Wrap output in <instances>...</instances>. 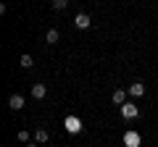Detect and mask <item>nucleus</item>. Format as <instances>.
Masks as SVG:
<instances>
[{
    "label": "nucleus",
    "mask_w": 158,
    "mask_h": 147,
    "mask_svg": "<svg viewBox=\"0 0 158 147\" xmlns=\"http://www.w3.org/2000/svg\"><path fill=\"white\" fill-rule=\"evenodd\" d=\"M63 129H66L69 134H82L85 124H82V118H79V116H66V118H63Z\"/></svg>",
    "instance_id": "obj_1"
},
{
    "label": "nucleus",
    "mask_w": 158,
    "mask_h": 147,
    "mask_svg": "<svg viewBox=\"0 0 158 147\" xmlns=\"http://www.w3.org/2000/svg\"><path fill=\"white\" fill-rule=\"evenodd\" d=\"M124 147H142V137H140V131H135V129H129L124 134Z\"/></svg>",
    "instance_id": "obj_2"
},
{
    "label": "nucleus",
    "mask_w": 158,
    "mask_h": 147,
    "mask_svg": "<svg viewBox=\"0 0 158 147\" xmlns=\"http://www.w3.org/2000/svg\"><path fill=\"white\" fill-rule=\"evenodd\" d=\"M140 116V108L135 105V102H124L121 105V118L124 121H132V118H137Z\"/></svg>",
    "instance_id": "obj_3"
},
{
    "label": "nucleus",
    "mask_w": 158,
    "mask_h": 147,
    "mask_svg": "<svg viewBox=\"0 0 158 147\" xmlns=\"http://www.w3.org/2000/svg\"><path fill=\"white\" fill-rule=\"evenodd\" d=\"M90 24H92V18L87 16V13H77V16H74V26L77 29H90Z\"/></svg>",
    "instance_id": "obj_4"
},
{
    "label": "nucleus",
    "mask_w": 158,
    "mask_h": 147,
    "mask_svg": "<svg viewBox=\"0 0 158 147\" xmlns=\"http://www.w3.org/2000/svg\"><path fill=\"white\" fill-rule=\"evenodd\" d=\"M127 92H129L132 97H142V95H145V84H142V81H132Z\"/></svg>",
    "instance_id": "obj_5"
},
{
    "label": "nucleus",
    "mask_w": 158,
    "mask_h": 147,
    "mask_svg": "<svg viewBox=\"0 0 158 147\" xmlns=\"http://www.w3.org/2000/svg\"><path fill=\"white\" fill-rule=\"evenodd\" d=\"M45 95H48V87L45 84H40V81H37V84H32V97H34V100H42Z\"/></svg>",
    "instance_id": "obj_6"
},
{
    "label": "nucleus",
    "mask_w": 158,
    "mask_h": 147,
    "mask_svg": "<svg viewBox=\"0 0 158 147\" xmlns=\"http://www.w3.org/2000/svg\"><path fill=\"white\" fill-rule=\"evenodd\" d=\"M8 108H11V110H21L24 108V97L21 95H11L8 97Z\"/></svg>",
    "instance_id": "obj_7"
},
{
    "label": "nucleus",
    "mask_w": 158,
    "mask_h": 147,
    "mask_svg": "<svg viewBox=\"0 0 158 147\" xmlns=\"http://www.w3.org/2000/svg\"><path fill=\"white\" fill-rule=\"evenodd\" d=\"M48 139H50V131L48 129H34V142L37 145H45Z\"/></svg>",
    "instance_id": "obj_8"
},
{
    "label": "nucleus",
    "mask_w": 158,
    "mask_h": 147,
    "mask_svg": "<svg viewBox=\"0 0 158 147\" xmlns=\"http://www.w3.org/2000/svg\"><path fill=\"white\" fill-rule=\"evenodd\" d=\"M127 95H129V92H127V89H116V92H113V95H111V100L116 102L118 108H121V105H124V102H127Z\"/></svg>",
    "instance_id": "obj_9"
},
{
    "label": "nucleus",
    "mask_w": 158,
    "mask_h": 147,
    "mask_svg": "<svg viewBox=\"0 0 158 147\" xmlns=\"http://www.w3.org/2000/svg\"><path fill=\"white\" fill-rule=\"evenodd\" d=\"M58 37H61V32H58V29H48L45 42H48V45H56V42H58Z\"/></svg>",
    "instance_id": "obj_10"
},
{
    "label": "nucleus",
    "mask_w": 158,
    "mask_h": 147,
    "mask_svg": "<svg viewBox=\"0 0 158 147\" xmlns=\"http://www.w3.org/2000/svg\"><path fill=\"white\" fill-rule=\"evenodd\" d=\"M19 66H21V68H32V66H34V61H32V55H29V53H24V55L19 58Z\"/></svg>",
    "instance_id": "obj_11"
},
{
    "label": "nucleus",
    "mask_w": 158,
    "mask_h": 147,
    "mask_svg": "<svg viewBox=\"0 0 158 147\" xmlns=\"http://www.w3.org/2000/svg\"><path fill=\"white\" fill-rule=\"evenodd\" d=\"M50 6H53V8H56V11H63V8H66V6H69V0H53Z\"/></svg>",
    "instance_id": "obj_12"
},
{
    "label": "nucleus",
    "mask_w": 158,
    "mask_h": 147,
    "mask_svg": "<svg viewBox=\"0 0 158 147\" xmlns=\"http://www.w3.org/2000/svg\"><path fill=\"white\" fill-rule=\"evenodd\" d=\"M29 137H32V134L21 129V131H19V134H16V139H19V142H29Z\"/></svg>",
    "instance_id": "obj_13"
},
{
    "label": "nucleus",
    "mask_w": 158,
    "mask_h": 147,
    "mask_svg": "<svg viewBox=\"0 0 158 147\" xmlns=\"http://www.w3.org/2000/svg\"><path fill=\"white\" fill-rule=\"evenodd\" d=\"M27 147H37V142H27Z\"/></svg>",
    "instance_id": "obj_14"
}]
</instances>
